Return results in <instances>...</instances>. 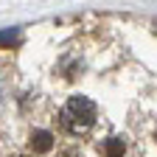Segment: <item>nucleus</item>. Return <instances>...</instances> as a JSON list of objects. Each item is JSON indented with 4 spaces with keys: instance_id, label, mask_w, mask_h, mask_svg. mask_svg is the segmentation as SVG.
Masks as SVG:
<instances>
[{
    "instance_id": "1",
    "label": "nucleus",
    "mask_w": 157,
    "mask_h": 157,
    "mask_svg": "<svg viewBox=\"0 0 157 157\" xmlns=\"http://www.w3.org/2000/svg\"><path fill=\"white\" fill-rule=\"evenodd\" d=\"M95 115H98V109H95V104L90 101V98L73 95L70 101L65 104L59 121H62V126H65L70 135H78V132H84V129H90V126L95 124Z\"/></svg>"
},
{
    "instance_id": "4",
    "label": "nucleus",
    "mask_w": 157,
    "mask_h": 157,
    "mask_svg": "<svg viewBox=\"0 0 157 157\" xmlns=\"http://www.w3.org/2000/svg\"><path fill=\"white\" fill-rule=\"evenodd\" d=\"M20 42V31L17 28H6V31H0V48H11Z\"/></svg>"
},
{
    "instance_id": "2",
    "label": "nucleus",
    "mask_w": 157,
    "mask_h": 157,
    "mask_svg": "<svg viewBox=\"0 0 157 157\" xmlns=\"http://www.w3.org/2000/svg\"><path fill=\"white\" fill-rule=\"evenodd\" d=\"M28 143H31V149H34V151L45 154V151H51V149H53V135H51L48 129H34Z\"/></svg>"
},
{
    "instance_id": "5",
    "label": "nucleus",
    "mask_w": 157,
    "mask_h": 157,
    "mask_svg": "<svg viewBox=\"0 0 157 157\" xmlns=\"http://www.w3.org/2000/svg\"><path fill=\"white\" fill-rule=\"evenodd\" d=\"M3 93H6V87H3V78H0V104H3Z\"/></svg>"
},
{
    "instance_id": "3",
    "label": "nucleus",
    "mask_w": 157,
    "mask_h": 157,
    "mask_svg": "<svg viewBox=\"0 0 157 157\" xmlns=\"http://www.w3.org/2000/svg\"><path fill=\"white\" fill-rule=\"evenodd\" d=\"M101 154L104 157H124V140L121 137H109V140L101 146Z\"/></svg>"
}]
</instances>
